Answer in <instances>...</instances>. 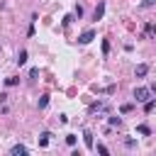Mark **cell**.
Segmentation results:
<instances>
[{"label":"cell","mask_w":156,"mask_h":156,"mask_svg":"<svg viewBox=\"0 0 156 156\" xmlns=\"http://www.w3.org/2000/svg\"><path fill=\"white\" fill-rule=\"evenodd\" d=\"M10 151H12V154H27V146H22V144H15Z\"/></svg>","instance_id":"obj_9"},{"label":"cell","mask_w":156,"mask_h":156,"mask_svg":"<svg viewBox=\"0 0 156 156\" xmlns=\"http://www.w3.org/2000/svg\"><path fill=\"white\" fill-rule=\"evenodd\" d=\"M134 73H136V78H144V76H146V73H149V66H146V63H139V66H136V71H134Z\"/></svg>","instance_id":"obj_4"},{"label":"cell","mask_w":156,"mask_h":156,"mask_svg":"<svg viewBox=\"0 0 156 156\" xmlns=\"http://www.w3.org/2000/svg\"><path fill=\"white\" fill-rule=\"evenodd\" d=\"M93 39H95V32H93V29H85V32L78 37V41H80V44H90Z\"/></svg>","instance_id":"obj_2"},{"label":"cell","mask_w":156,"mask_h":156,"mask_svg":"<svg viewBox=\"0 0 156 156\" xmlns=\"http://www.w3.org/2000/svg\"><path fill=\"white\" fill-rule=\"evenodd\" d=\"M71 22H73V15H66V17H63V27H68Z\"/></svg>","instance_id":"obj_17"},{"label":"cell","mask_w":156,"mask_h":156,"mask_svg":"<svg viewBox=\"0 0 156 156\" xmlns=\"http://www.w3.org/2000/svg\"><path fill=\"white\" fill-rule=\"evenodd\" d=\"M46 105H49V98H46V95H41V100H39V110H44Z\"/></svg>","instance_id":"obj_12"},{"label":"cell","mask_w":156,"mask_h":156,"mask_svg":"<svg viewBox=\"0 0 156 156\" xmlns=\"http://www.w3.org/2000/svg\"><path fill=\"white\" fill-rule=\"evenodd\" d=\"M83 141H85V146H88V149H93V146H95V141H93V134H90V132H85V134H83Z\"/></svg>","instance_id":"obj_5"},{"label":"cell","mask_w":156,"mask_h":156,"mask_svg":"<svg viewBox=\"0 0 156 156\" xmlns=\"http://www.w3.org/2000/svg\"><path fill=\"white\" fill-rule=\"evenodd\" d=\"M93 149H98V154H102V156H107V146H102V144H98V146H93Z\"/></svg>","instance_id":"obj_15"},{"label":"cell","mask_w":156,"mask_h":156,"mask_svg":"<svg viewBox=\"0 0 156 156\" xmlns=\"http://www.w3.org/2000/svg\"><path fill=\"white\" fill-rule=\"evenodd\" d=\"M149 98H151V90H149V88H141V85L134 88V100H136V102H144V100H149Z\"/></svg>","instance_id":"obj_1"},{"label":"cell","mask_w":156,"mask_h":156,"mask_svg":"<svg viewBox=\"0 0 156 156\" xmlns=\"http://www.w3.org/2000/svg\"><path fill=\"white\" fill-rule=\"evenodd\" d=\"M17 83H20V78H15V76L5 78V85H7V88H12V85H17Z\"/></svg>","instance_id":"obj_10"},{"label":"cell","mask_w":156,"mask_h":156,"mask_svg":"<svg viewBox=\"0 0 156 156\" xmlns=\"http://www.w3.org/2000/svg\"><path fill=\"white\" fill-rule=\"evenodd\" d=\"M132 107H134L132 102H124V105L119 107V112H122V115H127V112H132Z\"/></svg>","instance_id":"obj_11"},{"label":"cell","mask_w":156,"mask_h":156,"mask_svg":"<svg viewBox=\"0 0 156 156\" xmlns=\"http://www.w3.org/2000/svg\"><path fill=\"white\" fill-rule=\"evenodd\" d=\"M73 17H78V20H80V17H83V7H80V5H78V7H76V10H73Z\"/></svg>","instance_id":"obj_16"},{"label":"cell","mask_w":156,"mask_h":156,"mask_svg":"<svg viewBox=\"0 0 156 156\" xmlns=\"http://www.w3.org/2000/svg\"><path fill=\"white\" fill-rule=\"evenodd\" d=\"M102 15H105V2L100 0V2L95 5V10H93V20H102Z\"/></svg>","instance_id":"obj_3"},{"label":"cell","mask_w":156,"mask_h":156,"mask_svg":"<svg viewBox=\"0 0 156 156\" xmlns=\"http://www.w3.org/2000/svg\"><path fill=\"white\" fill-rule=\"evenodd\" d=\"M136 132H139L141 136H149V134H151V129H149V124H139V127H136Z\"/></svg>","instance_id":"obj_7"},{"label":"cell","mask_w":156,"mask_h":156,"mask_svg":"<svg viewBox=\"0 0 156 156\" xmlns=\"http://www.w3.org/2000/svg\"><path fill=\"white\" fill-rule=\"evenodd\" d=\"M49 136H51V132H44V134L39 136V146H46V144H49Z\"/></svg>","instance_id":"obj_8"},{"label":"cell","mask_w":156,"mask_h":156,"mask_svg":"<svg viewBox=\"0 0 156 156\" xmlns=\"http://www.w3.org/2000/svg\"><path fill=\"white\" fill-rule=\"evenodd\" d=\"M141 5H144V7H151V5H154V0H144Z\"/></svg>","instance_id":"obj_18"},{"label":"cell","mask_w":156,"mask_h":156,"mask_svg":"<svg viewBox=\"0 0 156 156\" xmlns=\"http://www.w3.org/2000/svg\"><path fill=\"white\" fill-rule=\"evenodd\" d=\"M66 144H68V146H76V134H68V136H66Z\"/></svg>","instance_id":"obj_14"},{"label":"cell","mask_w":156,"mask_h":156,"mask_svg":"<svg viewBox=\"0 0 156 156\" xmlns=\"http://www.w3.org/2000/svg\"><path fill=\"white\" fill-rule=\"evenodd\" d=\"M24 63H27V51L22 49V51L17 54V66H24Z\"/></svg>","instance_id":"obj_6"},{"label":"cell","mask_w":156,"mask_h":156,"mask_svg":"<svg viewBox=\"0 0 156 156\" xmlns=\"http://www.w3.org/2000/svg\"><path fill=\"white\" fill-rule=\"evenodd\" d=\"M110 124H112V127H119V124H122V117H110Z\"/></svg>","instance_id":"obj_13"}]
</instances>
